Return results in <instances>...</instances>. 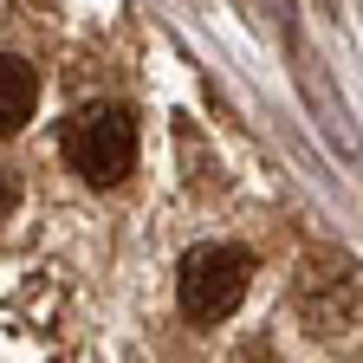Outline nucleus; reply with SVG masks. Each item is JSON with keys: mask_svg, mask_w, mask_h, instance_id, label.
Returning <instances> with one entry per match:
<instances>
[{"mask_svg": "<svg viewBox=\"0 0 363 363\" xmlns=\"http://www.w3.org/2000/svg\"><path fill=\"white\" fill-rule=\"evenodd\" d=\"M59 150L72 162L78 182H91V189H117V182L136 169V117L123 104H91L65 123Z\"/></svg>", "mask_w": 363, "mask_h": 363, "instance_id": "1", "label": "nucleus"}, {"mask_svg": "<svg viewBox=\"0 0 363 363\" xmlns=\"http://www.w3.org/2000/svg\"><path fill=\"white\" fill-rule=\"evenodd\" d=\"M253 286V259L240 247H195L182 259V279H175V298H182V318L195 325H220Z\"/></svg>", "mask_w": 363, "mask_h": 363, "instance_id": "2", "label": "nucleus"}, {"mask_svg": "<svg viewBox=\"0 0 363 363\" xmlns=\"http://www.w3.org/2000/svg\"><path fill=\"white\" fill-rule=\"evenodd\" d=\"M39 104V72L13 52H0V136H13Z\"/></svg>", "mask_w": 363, "mask_h": 363, "instance_id": "3", "label": "nucleus"}]
</instances>
